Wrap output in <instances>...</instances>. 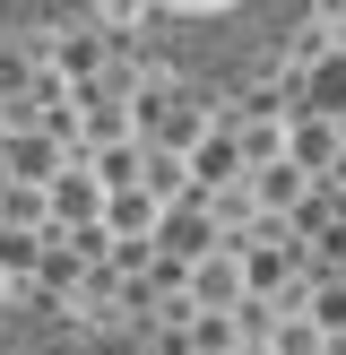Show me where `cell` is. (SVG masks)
<instances>
[{
  "instance_id": "1",
  "label": "cell",
  "mask_w": 346,
  "mask_h": 355,
  "mask_svg": "<svg viewBox=\"0 0 346 355\" xmlns=\"http://www.w3.org/2000/svg\"><path fill=\"white\" fill-rule=\"evenodd\" d=\"M338 156H346V121L303 113V121L286 130V165H294V173H338Z\"/></svg>"
},
{
  "instance_id": "2",
  "label": "cell",
  "mask_w": 346,
  "mask_h": 355,
  "mask_svg": "<svg viewBox=\"0 0 346 355\" xmlns=\"http://www.w3.org/2000/svg\"><path fill=\"white\" fill-rule=\"evenodd\" d=\"M303 69H311V113L346 121V35H338V44H320Z\"/></svg>"
},
{
  "instance_id": "3",
  "label": "cell",
  "mask_w": 346,
  "mask_h": 355,
  "mask_svg": "<svg viewBox=\"0 0 346 355\" xmlns=\"http://www.w3.org/2000/svg\"><path fill=\"white\" fill-rule=\"evenodd\" d=\"M138 17H156V26H208V17H234L242 0H130Z\"/></svg>"
},
{
  "instance_id": "4",
  "label": "cell",
  "mask_w": 346,
  "mask_h": 355,
  "mask_svg": "<svg viewBox=\"0 0 346 355\" xmlns=\"http://www.w3.org/2000/svg\"><path fill=\"white\" fill-rule=\"evenodd\" d=\"M199 295H208V304H234V295H242V260H234V252H217V260L199 269Z\"/></svg>"
},
{
  "instance_id": "5",
  "label": "cell",
  "mask_w": 346,
  "mask_h": 355,
  "mask_svg": "<svg viewBox=\"0 0 346 355\" xmlns=\"http://www.w3.org/2000/svg\"><path fill=\"white\" fill-rule=\"evenodd\" d=\"M320 338H329L320 321H286L277 329V355H320Z\"/></svg>"
},
{
  "instance_id": "6",
  "label": "cell",
  "mask_w": 346,
  "mask_h": 355,
  "mask_svg": "<svg viewBox=\"0 0 346 355\" xmlns=\"http://www.w3.org/2000/svg\"><path fill=\"white\" fill-rule=\"evenodd\" d=\"M190 139H199V104H173L165 113V148H190Z\"/></svg>"
},
{
  "instance_id": "7",
  "label": "cell",
  "mask_w": 346,
  "mask_h": 355,
  "mask_svg": "<svg viewBox=\"0 0 346 355\" xmlns=\"http://www.w3.org/2000/svg\"><path fill=\"white\" fill-rule=\"evenodd\" d=\"M320 329H338V338H346V286H329V295H320Z\"/></svg>"
}]
</instances>
